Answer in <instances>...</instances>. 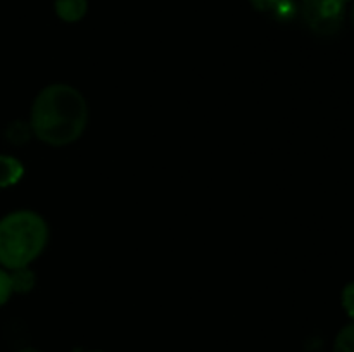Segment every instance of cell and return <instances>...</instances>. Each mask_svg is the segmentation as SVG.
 <instances>
[{
	"instance_id": "7",
	"label": "cell",
	"mask_w": 354,
	"mask_h": 352,
	"mask_svg": "<svg viewBox=\"0 0 354 352\" xmlns=\"http://www.w3.org/2000/svg\"><path fill=\"white\" fill-rule=\"evenodd\" d=\"M10 282H12L14 292H28L33 286L35 276L31 275V271L28 268L12 269V273H10Z\"/></svg>"
},
{
	"instance_id": "10",
	"label": "cell",
	"mask_w": 354,
	"mask_h": 352,
	"mask_svg": "<svg viewBox=\"0 0 354 352\" xmlns=\"http://www.w3.org/2000/svg\"><path fill=\"white\" fill-rule=\"evenodd\" d=\"M251 3L254 9L263 10V12H273L280 3V0H251Z\"/></svg>"
},
{
	"instance_id": "13",
	"label": "cell",
	"mask_w": 354,
	"mask_h": 352,
	"mask_svg": "<svg viewBox=\"0 0 354 352\" xmlns=\"http://www.w3.org/2000/svg\"><path fill=\"white\" fill-rule=\"evenodd\" d=\"M341 2H342V3H348V2H349V0H341Z\"/></svg>"
},
{
	"instance_id": "3",
	"label": "cell",
	"mask_w": 354,
	"mask_h": 352,
	"mask_svg": "<svg viewBox=\"0 0 354 352\" xmlns=\"http://www.w3.org/2000/svg\"><path fill=\"white\" fill-rule=\"evenodd\" d=\"M301 16L313 33L330 37L344 23L346 3L341 0H303Z\"/></svg>"
},
{
	"instance_id": "8",
	"label": "cell",
	"mask_w": 354,
	"mask_h": 352,
	"mask_svg": "<svg viewBox=\"0 0 354 352\" xmlns=\"http://www.w3.org/2000/svg\"><path fill=\"white\" fill-rule=\"evenodd\" d=\"M341 304L342 309L346 311V314L351 317V321L354 323V282H349L348 285L342 289Z\"/></svg>"
},
{
	"instance_id": "14",
	"label": "cell",
	"mask_w": 354,
	"mask_h": 352,
	"mask_svg": "<svg viewBox=\"0 0 354 352\" xmlns=\"http://www.w3.org/2000/svg\"><path fill=\"white\" fill-rule=\"evenodd\" d=\"M90 352H104V351H90Z\"/></svg>"
},
{
	"instance_id": "9",
	"label": "cell",
	"mask_w": 354,
	"mask_h": 352,
	"mask_svg": "<svg viewBox=\"0 0 354 352\" xmlns=\"http://www.w3.org/2000/svg\"><path fill=\"white\" fill-rule=\"evenodd\" d=\"M12 282H10V273H7L6 269L0 268V306L9 300L10 293H12Z\"/></svg>"
},
{
	"instance_id": "2",
	"label": "cell",
	"mask_w": 354,
	"mask_h": 352,
	"mask_svg": "<svg viewBox=\"0 0 354 352\" xmlns=\"http://www.w3.org/2000/svg\"><path fill=\"white\" fill-rule=\"evenodd\" d=\"M48 224L35 211H14L0 219V264L7 269L28 268L44 252Z\"/></svg>"
},
{
	"instance_id": "12",
	"label": "cell",
	"mask_w": 354,
	"mask_h": 352,
	"mask_svg": "<svg viewBox=\"0 0 354 352\" xmlns=\"http://www.w3.org/2000/svg\"><path fill=\"white\" fill-rule=\"evenodd\" d=\"M351 21H353V24H354V3H353V9H351Z\"/></svg>"
},
{
	"instance_id": "5",
	"label": "cell",
	"mask_w": 354,
	"mask_h": 352,
	"mask_svg": "<svg viewBox=\"0 0 354 352\" xmlns=\"http://www.w3.org/2000/svg\"><path fill=\"white\" fill-rule=\"evenodd\" d=\"M55 12L66 23H76L86 14V0H55Z\"/></svg>"
},
{
	"instance_id": "1",
	"label": "cell",
	"mask_w": 354,
	"mask_h": 352,
	"mask_svg": "<svg viewBox=\"0 0 354 352\" xmlns=\"http://www.w3.org/2000/svg\"><path fill=\"white\" fill-rule=\"evenodd\" d=\"M88 123V104L80 90L54 83L40 90L33 100L30 126L35 137L52 147L78 140Z\"/></svg>"
},
{
	"instance_id": "4",
	"label": "cell",
	"mask_w": 354,
	"mask_h": 352,
	"mask_svg": "<svg viewBox=\"0 0 354 352\" xmlns=\"http://www.w3.org/2000/svg\"><path fill=\"white\" fill-rule=\"evenodd\" d=\"M24 168L16 157L0 155V188L12 186L23 178Z\"/></svg>"
},
{
	"instance_id": "11",
	"label": "cell",
	"mask_w": 354,
	"mask_h": 352,
	"mask_svg": "<svg viewBox=\"0 0 354 352\" xmlns=\"http://www.w3.org/2000/svg\"><path fill=\"white\" fill-rule=\"evenodd\" d=\"M19 352H37V351H33V349H23V351H19Z\"/></svg>"
},
{
	"instance_id": "6",
	"label": "cell",
	"mask_w": 354,
	"mask_h": 352,
	"mask_svg": "<svg viewBox=\"0 0 354 352\" xmlns=\"http://www.w3.org/2000/svg\"><path fill=\"white\" fill-rule=\"evenodd\" d=\"M332 352H354V323L342 326L334 338Z\"/></svg>"
}]
</instances>
